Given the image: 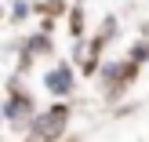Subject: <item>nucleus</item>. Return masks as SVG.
I'll list each match as a JSON object with an SVG mask.
<instances>
[{
	"mask_svg": "<svg viewBox=\"0 0 149 142\" xmlns=\"http://www.w3.org/2000/svg\"><path fill=\"white\" fill-rule=\"evenodd\" d=\"M62 131H65V109H62V106H55L47 117L36 120V139H47V142H51V139L62 135Z\"/></svg>",
	"mask_w": 149,
	"mask_h": 142,
	"instance_id": "obj_1",
	"label": "nucleus"
},
{
	"mask_svg": "<svg viewBox=\"0 0 149 142\" xmlns=\"http://www.w3.org/2000/svg\"><path fill=\"white\" fill-rule=\"evenodd\" d=\"M47 87L58 91V95H65V91H69V69H55V73L47 77Z\"/></svg>",
	"mask_w": 149,
	"mask_h": 142,
	"instance_id": "obj_2",
	"label": "nucleus"
}]
</instances>
